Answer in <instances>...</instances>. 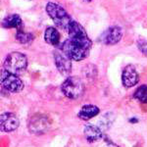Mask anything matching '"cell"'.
<instances>
[{"mask_svg": "<svg viewBox=\"0 0 147 147\" xmlns=\"http://www.w3.org/2000/svg\"><path fill=\"white\" fill-rule=\"evenodd\" d=\"M45 10L46 13L48 14V16L57 27L63 28L65 30H68L74 19L69 15L68 12L62 6H60L59 4L53 3V2H48L46 4Z\"/></svg>", "mask_w": 147, "mask_h": 147, "instance_id": "obj_1", "label": "cell"}, {"mask_svg": "<svg viewBox=\"0 0 147 147\" xmlns=\"http://www.w3.org/2000/svg\"><path fill=\"white\" fill-rule=\"evenodd\" d=\"M91 46L85 45L72 39H66L61 45V51L66 54L71 60L82 61L89 55Z\"/></svg>", "mask_w": 147, "mask_h": 147, "instance_id": "obj_2", "label": "cell"}, {"mask_svg": "<svg viewBox=\"0 0 147 147\" xmlns=\"http://www.w3.org/2000/svg\"><path fill=\"white\" fill-rule=\"evenodd\" d=\"M27 67V56L20 52H12V53L8 54L4 61V70L17 76L25 72Z\"/></svg>", "mask_w": 147, "mask_h": 147, "instance_id": "obj_3", "label": "cell"}, {"mask_svg": "<svg viewBox=\"0 0 147 147\" xmlns=\"http://www.w3.org/2000/svg\"><path fill=\"white\" fill-rule=\"evenodd\" d=\"M61 90L70 99H78L84 94V86L78 77H68L61 84Z\"/></svg>", "mask_w": 147, "mask_h": 147, "instance_id": "obj_4", "label": "cell"}, {"mask_svg": "<svg viewBox=\"0 0 147 147\" xmlns=\"http://www.w3.org/2000/svg\"><path fill=\"white\" fill-rule=\"evenodd\" d=\"M1 85L3 89L11 93H18L24 89L23 80L17 75L9 73L6 70H2L1 72Z\"/></svg>", "mask_w": 147, "mask_h": 147, "instance_id": "obj_5", "label": "cell"}, {"mask_svg": "<svg viewBox=\"0 0 147 147\" xmlns=\"http://www.w3.org/2000/svg\"><path fill=\"white\" fill-rule=\"evenodd\" d=\"M67 32L70 39L80 42V43L85 44V45L92 46V42L90 38L88 37V35H87L86 32H85L84 28L80 23H78L77 21H73Z\"/></svg>", "mask_w": 147, "mask_h": 147, "instance_id": "obj_6", "label": "cell"}, {"mask_svg": "<svg viewBox=\"0 0 147 147\" xmlns=\"http://www.w3.org/2000/svg\"><path fill=\"white\" fill-rule=\"evenodd\" d=\"M50 127V123L46 116L36 114L28 122V130L34 134H42Z\"/></svg>", "mask_w": 147, "mask_h": 147, "instance_id": "obj_7", "label": "cell"}, {"mask_svg": "<svg viewBox=\"0 0 147 147\" xmlns=\"http://www.w3.org/2000/svg\"><path fill=\"white\" fill-rule=\"evenodd\" d=\"M54 62H55L57 70L63 76H69L72 72V62L71 59L64 54L62 51H54Z\"/></svg>", "mask_w": 147, "mask_h": 147, "instance_id": "obj_8", "label": "cell"}, {"mask_svg": "<svg viewBox=\"0 0 147 147\" xmlns=\"http://www.w3.org/2000/svg\"><path fill=\"white\" fill-rule=\"evenodd\" d=\"M20 125V121L15 114L11 112L3 113L0 118V127L4 132H11L16 130Z\"/></svg>", "mask_w": 147, "mask_h": 147, "instance_id": "obj_9", "label": "cell"}, {"mask_svg": "<svg viewBox=\"0 0 147 147\" xmlns=\"http://www.w3.org/2000/svg\"><path fill=\"white\" fill-rule=\"evenodd\" d=\"M123 36V30L120 27H111L101 35V41L106 45H114L122 39Z\"/></svg>", "mask_w": 147, "mask_h": 147, "instance_id": "obj_10", "label": "cell"}, {"mask_svg": "<svg viewBox=\"0 0 147 147\" xmlns=\"http://www.w3.org/2000/svg\"><path fill=\"white\" fill-rule=\"evenodd\" d=\"M139 76L136 69L132 65H127L122 74V82L125 87H132L138 84Z\"/></svg>", "mask_w": 147, "mask_h": 147, "instance_id": "obj_11", "label": "cell"}, {"mask_svg": "<svg viewBox=\"0 0 147 147\" xmlns=\"http://www.w3.org/2000/svg\"><path fill=\"white\" fill-rule=\"evenodd\" d=\"M84 134L85 138L87 139L88 142H95L100 140L103 136L101 127H98L96 125H87L84 129Z\"/></svg>", "mask_w": 147, "mask_h": 147, "instance_id": "obj_12", "label": "cell"}, {"mask_svg": "<svg viewBox=\"0 0 147 147\" xmlns=\"http://www.w3.org/2000/svg\"><path fill=\"white\" fill-rule=\"evenodd\" d=\"M100 113L99 108L92 104H87V105L82 106L80 112L78 113V117L82 121H89L92 118H94Z\"/></svg>", "mask_w": 147, "mask_h": 147, "instance_id": "obj_13", "label": "cell"}, {"mask_svg": "<svg viewBox=\"0 0 147 147\" xmlns=\"http://www.w3.org/2000/svg\"><path fill=\"white\" fill-rule=\"evenodd\" d=\"M2 27L6 28H17L18 30H22L23 21L17 14L9 15L2 21Z\"/></svg>", "mask_w": 147, "mask_h": 147, "instance_id": "obj_14", "label": "cell"}, {"mask_svg": "<svg viewBox=\"0 0 147 147\" xmlns=\"http://www.w3.org/2000/svg\"><path fill=\"white\" fill-rule=\"evenodd\" d=\"M44 40L52 46H57L60 43V32L56 28L49 27L44 32Z\"/></svg>", "mask_w": 147, "mask_h": 147, "instance_id": "obj_15", "label": "cell"}, {"mask_svg": "<svg viewBox=\"0 0 147 147\" xmlns=\"http://www.w3.org/2000/svg\"><path fill=\"white\" fill-rule=\"evenodd\" d=\"M34 35L30 32H26L24 30H18L16 34V39L22 44H30L34 40Z\"/></svg>", "mask_w": 147, "mask_h": 147, "instance_id": "obj_16", "label": "cell"}, {"mask_svg": "<svg viewBox=\"0 0 147 147\" xmlns=\"http://www.w3.org/2000/svg\"><path fill=\"white\" fill-rule=\"evenodd\" d=\"M134 97L141 103L147 104V85H140L134 92Z\"/></svg>", "mask_w": 147, "mask_h": 147, "instance_id": "obj_17", "label": "cell"}, {"mask_svg": "<svg viewBox=\"0 0 147 147\" xmlns=\"http://www.w3.org/2000/svg\"><path fill=\"white\" fill-rule=\"evenodd\" d=\"M137 47L142 52V54L147 57V40L138 39L137 40Z\"/></svg>", "mask_w": 147, "mask_h": 147, "instance_id": "obj_18", "label": "cell"}, {"mask_svg": "<svg viewBox=\"0 0 147 147\" xmlns=\"http://www.w3.org/2000/svg\"><path fill=\"white\" fill-rule=\"evenodd\" d=\"M84 1H87V2H90L91 0H84Z\"/></svg>", "mask_w": 147, "mask_h": 147, "instance_id": "obj_19", "label": "cell"}]
</instances>
